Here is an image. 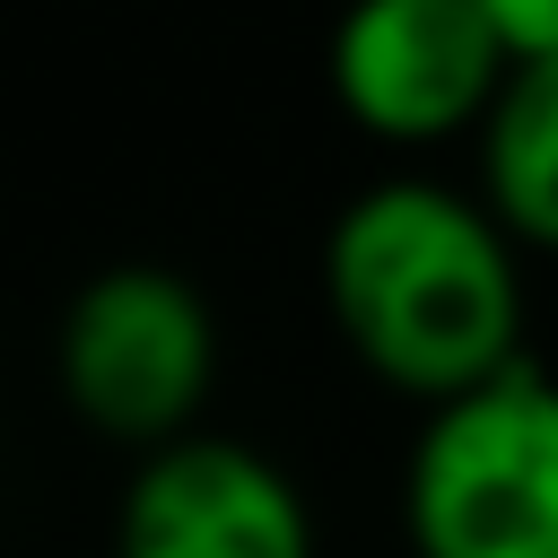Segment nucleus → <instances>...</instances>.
<instances>
[{"instance_id":"1","label":"nucleus","mask_w":558,"mask_h":558,"mask_svg":"<svg viewBox=\"0 0 558 558\" xmlns=\"http://www.w3.org/2000/svg\"><path fill=\"white\" fill-rule=\"evenodd\" d=\"M314 288L340 349L418 410L523 357V253L462 183L384 174L349 192L323 227Z\"/></svg>"},{"instance_id":"2","label":"nucleus","mask_w":558,"mask_h":558,"mask_svg":"<svg viewBox=\"0 0 558 558\" xmlns=\"http://www.w3.org/2000/svg\"><path fill=\"white\" fill-rule=\"evenodd\" d=\"M401 532L418 558H558V375L514 357L418 410L401 462Z\"/></svg>"},{"instance_id":"3","label":"nucleus","mask_w":558,"mask_h":558,"mask_svg":"<svg viewBox=\"0 0 558 558\" xmlns=\"http://www.w3.org/2000/svg\"><path fill=\"white\" fill-rule=\"evenodd\" d=\"M52 384L105 445H174L218 392V305L166 262H105L52 323Z\"/></svg>"},{"instance_id":"4","label":"nucleus","mask_w":558,"mask_h":558,"mask_svg":"<svg viewBox=\"0 0 558 558\" xmlns=\"http://www.w3.org/2000/svg\"><path fill=\"white\" fill-rule=\"evenodd\" d=\"M506 78V44L471 0H349L323 35V87L375 148L471 140Z\"/></svg>"},{"instance_id":"5","label":"nucleus","mask_w":558,"mask_h":558,"mask_svg":"<svg viewBox=\"0 0 558 558\" xmlns=\"http://www.w3.org/2000/svg\"><path fill=\"white\" fill-rule=\"evenodd\" d=\"M113 558H314V506L253 436L192 427L131 462L113 497Z\"/></svg>"},{"instance_id":"6","label":"nucleus","mask_w":558,"mask_h":558,"mask_svg":"<svg viewBox=\"0 0 558 558\" xmlns=\"http://www.w3.org/2000/svg\"><path fill=\"white\" fill-rule=\"evenodd\" d=\"M471 201L497 218L514 253L558 262V52L506 61L480 131H471Z\"/></svg>"},{"instance_id":"7","label":"nucleus","mask_w":558,"mask_h":558,"mask_svg":"<svg viewBox=\"0 0 558 558\" xmlns=\"http://www.w3.org/2000/svg\"><path fill=\"white\" fill-rule=\"evenodd\" d=\"M488 17V35L506 44V61H541L558 52V0H471Z\"/></svg>"}]
</instances>
